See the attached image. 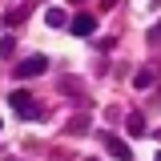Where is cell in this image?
Listing matches in <instances>:
<instances>
[{
	"mask_svg": "<svg viewBox=\"0 0 161 161\" xmlns=\"http://www.w3.org/2000/svg\"><path fill=\"white\" fill-rule=\"evenodd\" d=\"M153 161H161V149H157V157H153Z\"/></svg>",
	"mask_w": 161,
	"mask_h": 161,
	"instance_id": "obj_11",
	"label": "cell"
},
{
	"mask_svg": "<svg viewBox=\"0 0 161 161\" xmlns=\"http://www.w3.org/2000/svg\"><path fill=\"white\" fill-rule=\"evenodd\" d=\"M133 89H153V69H141L133 77Z\"/></svg>",
	"mask_w": 161,
	"mask_h": 161,
	"instance_id": "obj_7",
	"label": "cell"
},
{
	"mask_svg": "<svg viewBox=\"0 0 161 161\" xmlns=\"http://www.w3.org/2000/svg\"><path fill=\"white\" fill-rule=\"evenodd\" d=\"M20 20H24V12H20V8H16V12H8V16H4V20H0V24H4V28H16V24H20Z\"/></svg>",
	"mask_w": 161,
	"mask_h": 161,
	"instance_id": "obj_8",
	"label": "cell"
},
{
	"mask_svg": "<svg viewBox=\"0 0 161 161\" xmlns=\"http://www.w3.org/2000/svg\"><path fill=\"white\" fill-rule=\"evenodd\" d=\"M8 105H12L16 113H24V117H32V113H36V105H32V97H28L24 89H16V93L8 97Z\"/></svg>",
	"mask_w": 161,
	"mask_h": 161,
	"instance_id": "obj_4",
	"label": "cell"
},
{
	"mask_svg": "<svg viewBox=\"0 0 161 161\" xmlns=\"http://www.w3.org/2000/svg\"><path fill=\"white\" fill-rule=\"evenodd\" d=\"M69 32H73V36H93V32H97V16H89V12H77V16L69 20Z\"/></svg>",
	"mask_w": 161,
	"mask_h": 161,
	"instance_id": "obj_2",
	"label": "cell"
},
{
	"mask_svg": "<svg viewBox=\"0 0 161 161\" xmlns=\"http://www.w3.org/2000/svg\"><path fill=\"white\" fill-rule=\"evenodd\" d=\"M44 24H48V28H64V24H69L64 8H48V12H44Z\"/></svg>",
	"mask_w": 161,
	"mask_h": 161,
	"instance_id": "obj_5",
	"label": "cell"
},
{
	"mask_svg": "<svg viewBox=\"0 0 161 161\" xmlns=\"http://www.w3.org/2000/svg\"><path fill=\"white\" fill-rule=\"evenodd\" d=\"M125 129H129V137H141V133H145V117H141V113H129V117H125Z\"/></svg>",
	"mask_w": 161,
	"mask_h": 161,
	"instance_id": "obj_6",
	"label": "cell"
},
{
	"mask_svg": "<svg viewBox=\"0 0 161 161\" xmlns=\"http://www.w3.org/2000/svg\"><path fill=\"white\" fill-rule=\"evenodd\" d=\"M85 129H89V121H85V117H73V125H69V133H85Z\"/></svg>",
	"mask_w": 161,
	"mask_h": 161,
	"instance_id": "obj_10",
	"label": "cell"
},
{
	"mask_svg": "<svg viewBox=\"0 0 161 161\" xmlns=\"http://www.w3.org/2000/svg\"><path fill=\"white\" fill-rule=\"evenodd\" d=\"M44 69H48V57H44V53H36V57H28V60H20V64H16V80L40 77Z\"/></svg>",
	"mask_w": 161,
	"mask_h": 161,
	"instance_id": "obj_1",
	"label": "cell"
},
{
	"mask_svg": "<svg viewBox=\"0 0 161 161\" xmlns=\"http://www.w3.org/2000/svg\"><path fill=\"white\" fill-rule=\"evenodd\" d=\"M97 137H101V145H105V149H109L117 161H129V157H133V149H129L121 137H113V133H97Z\"/></svg>",
	"mask_w": 161,
	"mask_h": 161,
	"instance_id": "obj_3",
	"label": "cell"
},
{
	"mask_svg": "<svg viewBox=\"0 0 161 161\" xmlns=\"http://www.w3.org/2000/svg\"><path fill=\"white\" fill-rule=\"evenodd\" d=\"M73 4H80V0H73Z\"/></svg>",
	"mask_w": 161,
	"mask_h": 161,
	"instance_id": "obj_12",
	"label": "cell"
},
{
	"mask_svg": "<svg viewBox=\"0 0 161 161\" xmlns=\"http://www.w3.org/2000/svg\"><path fill=\"white\" fill-rule=\"evenodd\" d=\"M12 48H16V40H12V36H4V40H0V57H4V60L12 57Z\"/></svg>",
	"mask_w": 161,
	"mask_h": 161,
	"instance_id": "obj_9",
	"label": "cell"
}]
</instances>
